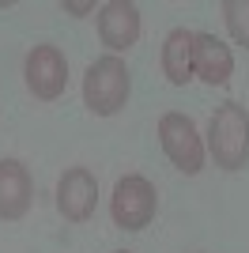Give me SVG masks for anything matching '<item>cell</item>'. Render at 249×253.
Returning a JSON list of instances; mask_svg holds the SVG:
<instances>
[{
  "label": "cell",
  "mask_w": 249,
  "mask_h": 253,
  "mask_svg": "<svg viewBox=\"0 0 249 253\" xmlns=\"http://www.w3.org/2000/svg\"><path fill=\"white\" fill-rule=\"evenodd\" d=\"M31 197H34V185H31V174L19 159H0V219H23L31 211Z\"/></svg>",
  "instance_id": "cell-9"
},
{
  "label": "cell",
  "mask_w": 249,
  "mask_h": 253,
  "mask_svg": "<svg viewBox=\"0 0 249 253\" xmlns=\"http://www.w3.org/2000/svg\"><path fill=\"white\" fill-rule=\"evenodd\" d=\"M230 72H234V53L223 45L215 34L193 31V76L204 80L208 87H227Z\"/></svg>",
  "instance_id": "cell-8"
},
{
  "label": "cell",
  "mask_w": 249,
  "mask_h": 253,
  "mask_svg": "<svg viewBox=\"0 0 249 253\" xmlns=\"http://www.w3.org/2000/svg\"><path fill=\"white\" fill-rule=\"evenodd\" d=\"M223 15H227L230 38L249 49V0H230V4H223Z\"/></svg>",
  "instance_id": "cell-11"
},
{
  "label": "cell",
  "mask_w": 249,
  "mask_h": 253,
  "mask_svg": "<svg viewBox=\"0 0 249 253\" xmlns=\"http://www.w3.org/2000/svg\"><path fill=\"white\" fill-rule=\"evenodd\" d=\"M159 144H163L166 159H170L181 174H200V170H204L208 148H204V140H200L193 117L177 114V110L163 114L159 117Z\"/></svg>",
  "instance_id": "cell-3"
},
{
  "label": "cell",
  "mask_w": 249,
  "mask_h": 253,
  "mask_svg": "<svg viewBox=\"0 0 249 253\" xmlns=\"http://www.w3.org/2000/svg\"><path fill=\"white\" fill-rule=\"evenodd\" d=\"M98 15V38L110 53H124L140 42V11L136 4H124V0H110L94 11Z\"/></svg>",
  "instance_id": "cell-7"
},
{
  "label": "cell",
  "mask_w": 249,
  "mask_h": 253,
  "mask_svg": "<svg viewBox=\"0 0 249 253\" xmlns=\"http://www.w3.org/2000/svg\"><path fill=\"white\" fill-rule=\"evenodd\" d=\"M159 193L144 174H124L114 185V201H110V215L121 231H144L155 219Z\"/></svg>",
  "instance_id": "cell-4"
},
{
  "label": "cell",
  "mask_w": 249,
  "mask_h": 253,
  "mask_svg": "<svg viewBox=\"0 0 249 253\" xmlns=\"http://www.w3.org/2000/svg\"><path fill=\"white\" fill-rule=\"evenodd\" d=\"M208 155L219 170H242L249 163V114L238 102L215 106L208 121Z\"/></svg>",
  "instance_id": "cell-2"
},
{
  "label": "cell",
  "mask_w": 249,
  "mask_h": 253,
  "mask_svg": "<svg viewBox=\"0 0 249 253\" xmlns=\"http://www.w3.org/2000/svg\"><path fill=\"white\" fill-rule=\"evenodd\" d=\"M23 76H27V91L42 102H53V98L64 95L68 87V61L57 45H34L23 61Z\"/></svg>",
  "instance_id": "cell-5"
},
{
  "label": "cell",
  "mask_w": 249,
  "mask_h": 253,
  "mask_svg": "<svg viewBox=\"0 0 249 253\" xmlns=\"http://www.w3.org/2000/svg\"><path fill=\"white\" fill-rule=\"evenodd\" d=\"M132 95V72H128V64L114 53H106L98 61L87 68L83 76V102L91 110L94 117H114L124 110Z\"/></svg>",
  "instance_id": "cell-1"
},
{
  "label": "cell",
  "mask_w": 249,
  "mask_h": 253,
  "mask_svg": "<svg viewBox=\"0 0 249 253\" xmlns=\"http://www.w3.org/2000/svg\"><path fill=\"white\" fill-rule=\"evenodd\" d=\"M163 72L174 87H185L193 76V31L185 27H174L163 42Z\"/></svg>",
  "instance_id": "cell-10"
},
{
  "label": "cell",
  "mask_w": 249,
  "mask_h": 253,
  "mask_svg": "<svg viewBox=\"0 0 249 253\" xmlns=\"http://www.w3.org/2000/svg\"><path fill=\"white\" fill-rule=\"evenodd\" d=\"M117 253H128V250H117Z\"/></svg>",
  "instance_id": "cell-13"
},
{
  "label": "cell",
  "mask_w": 249,
  "mask_h": 253,
  "mask_svg": "<svg viewBox=\"0 0 249 253\" xmlns=\"http://www.w3.org/2000/svg\"><path fill=\"white\" fill-rule=\"evenodd\" d=\"M61 8H64V15H91L94 4H61Z\"/></svg>",
  "instance_id": "cell-12"
},
{
  "label": "cell",
  "mask_w": 249,
  "mask_h": 253,
  "mask_svg": "<svg viewBox=\"0 0 249 253\" xmlns=\"http://www.w3.org/2000/svg\"><path fill=\"white\" fill-rule=\"evenodd\" d=\"M98 204V181L87 167H68L57 181V211L68 223H87Z\"/></svg>",
  "instance_id": "cell-6"
}]
</instances>
